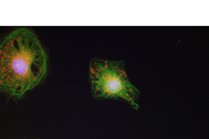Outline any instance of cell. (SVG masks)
I'll list each match as a JSON object with an SVG mask.
<instances>
[{
  "mask_svg": "<svg viewBox=\"0 0 209 139\" xmlns=\"http://www.w3.org/2000/svg\"><path fill=\"white\" fill-rule=\"evenodd\" d=\"M47 56L31 30L19 28L0 41V91L20 98L46 77Z\"/></svg>",
  "mask_w": 209,
  "mask_h": 139,
  "instance_id": "obj_1",
  "label": "cell"
},
{
  "mask_svg": "<svg viewBox=\"0 0 209 139\" xmlns=\"http://www.w3.org/2000/svg\"><path fill=\"white\" fill-rule=\"evenodd\" d=\"M91 94L96 99H124L138 110L140 91L126 74L124 61L93 58L89 65Z\"/></svg>",
  "mask_w": 209,
  "mask_h": 139,
  "instance_id": "obj_2",
  "label": "cell"
}]
</instances>
